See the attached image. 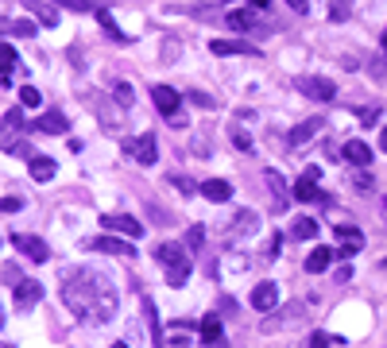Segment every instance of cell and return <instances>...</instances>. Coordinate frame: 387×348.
I'll return each instance as SVG.
<instances>
[{"instance_id":"9","label":"cell","mask_w":387,"mask_h":348,"mask_svg":"<svg viewBox=\"0 0 387 348\" xmlns=\"http://www.w3.org/2000/svg\"><path fill=\"white\" fill-rule=\"evenodd\" d=\"M321 124H326L321 116H310V120H302V124H298V128H291V136H286V143H291V147H302V143L310 140V136H318V132H321Z\"/></svg>"},{"instance_id":"43","label":"cell","mask_w":387,"mask_h":348,"mask_svg":"<svg viewBox=\"0 0 387 348\" xmlns=\"http://www.w3.org/2000/svg\"><path fill=\"white\" fill-rule=\"evenodd\" d=\"M384 50H387V31H384Z\"/></svg>"},{"instance_id":"41","label":"cell","mask_w":387,"mask_h":348,"mask_svg":"<svg viewBox=\"0 0 387 348\" xmlns=\"http://www.w3.org/2000/svg\"><path fill=\"white\" fill-rule=\"evenodd\" d=\"M271 0H252V8H268Z\"/></svg>"},{"instance_id":"38","label":"cell","mask_w":387,"mask_h":348,"mask_svg":"<svg viewBox=\"0 0 387 348\" xmlns=\"http://www.w3.org/2000/svg\"><path fill=\"white\" fill-rule=\"evenodd\" d=\"M310 348H329V337H326V333H314V337H310Z\"/></svg>"},{"instance_id":"40","label":"cell","mask_w":387,"mask_h":348,"mask_svg":"<svg viewBox=\"0 0 387 348\" xmlns=\"http://www.w3.org/2000/svg\"><path fill=\"white\" fill-rule=\"evenodd\" d=\"M379 151H384V155H387V128H384V132H379Z\"/></svg>"},{"instance_id":"27","label":"cell","mask_w":387,"mask_h":348,"mask_svg":"<svg viewBox=\"0 0 387 348\" xmlns=\"http://www.w3.org/2000/svg\"><path fill=\"white\" fill-rule=\"evenodd\" d=\"M268 186H271V194L279 198V209H286V205H283V194H286V186H283V178H279V171H268Z\"/></svg>"},{"instance_id":"29","label":"cell","mask_w":387,"mask_h":348,"mask_svg":"<svg viewBox=\"0 0 387 348\" xmlns=\"http://www.w3.org/2000/svg\"><path fill=\"white\" fill-rule=\"evenodd\" d=\"M186 240H190V248H202V244H205V229H202V224H190Z\"/></svg>"},{"instance_id":"22","label":"cell","mask_w":387,"mask_h":348,"mask_svg":"<svg viewBox=\"0 0 387 348\" xmlns=\"http://www.w3.org/2000/svg\"><path fill=\"white\" fill-rule=\"evenodd\" d=\"M186 279H190V259L167 267V287H186Z\"/></svg>"},{"instance_id":"12","label":"cell","mask_w":387,"mask_h":348,"mask_svg":"<svg viewBox=\"0 0 387 348\" xmlns=\"http://www.w3.org/2000/svg\"><path fill=\"white\" fill-rule=\"evenodd\" d=\"M12 240H16L20 248H24L27 256L35 259V263H43V259H51V248H47V244H43L39 236H27V232H16V236H12Z\"/></svg>"},{"instance_id":"31","label":"cell","mask_w":387,"mask_h":348,"mask_svg":"<svg viewBox=\"0 0 387 348\" xmlns=\"http://www.w3.org/2000/svg\"><path fill=\"white\" fill-rule=\"evenodd\" d=\"M228 136H233V147H240V151H252V140H248V136L240 132V128H233Z\"/></svg>"},{"instance_id":"6","label":"cell","mask_w":387,"mask_h":348,"mask_svg":"<svg viewBox=\"0 0 387 348\" xmlns=\"http://www.w3.org/2000/svg\"><path fill=\"white\" fill-rule=\"evenodd\" d=\"M101 229L124 232V236H143V224L136 221V217H128V213H105L101 217Z\"/></svg>"},{"instance_id":"33","label":"cell","mask_w":387,"mask_h":348,"mask_svg":"<svg viewBox=\"0 0 387 348\" xmlns=\"http://www.w3.org/2000/svg\"><path fill=\"white\" fill-rule=\"evenodd\" d=\"M4 282H12V287H20V282H24V279H20V267L16 263H4Z\"/></svg>"},{"instance_id":"17","label":"cell","mask_w":387,"mask_h":348,"mask_svg":"<svg viewBox=\"0 0 387 348\" xmlns=\"http://www.w3.org/2000/svg\"><path fill=\"white\" fill-rule=\"evenodd\" d=\"M202 194L210 201H228L233 198V186H228L225 178H210V182H202Z\"/></svg>"},{"instance_id":"26","label":"cell","mask_w":387,"mask_h":348,"mask_svg":"<svg viewBox=\"0 0 387 348\" xmlns=\"http://www.w3.org/2000/svg\"><path fill=\"white\" fill-rule=\"evenodd\" d=\"M54 8H66V12H93V0H54Z\"/></svg>"},{"instance_id":"11","label":"cell","mask_w":387,"mask_h":348,"mask_svg":"<svg viewBox=\"0 0 387 348\" xmlns=\"http://www.w3.org/2000/svg\"><path fill=\"white\" fill-rule=\"evenodd\" d=\"M295 198H298V201H329V194H321V190H318V178L306 171L302 178L295 182Z\"/></svg>"},{"instance_id":"2","label":"cell","mask_w":387,"mask_h":348,"mask_svg":"<svg viewBox=\"0 0 387 348\" xmlns=\"http://www.w3.org/2000/svg\"><path fill=\"white\" fill-rule=\"evenodd\" d=\"M85 248L93 252H105V256H120V259H136V244L132 240H120V236H89Z\"/></svg>"},{"instance_id":"25","label":"cell","mask_w":387,"mask_h":348,"mask_svg":"<svg viewBox=\"0 0 387 348\" xmlns=\"http://www.w3.org/2000/svg\"><path fill=\"white\" fill-rule=\"evenodd\" d=\"M256 229H260V217H256V213H240V217H236V232H248V236H252Z\"/></svg>"},{"instance_id":"18","label":"cell","mask_w":387,"mask_h":348,"mask_svg":"<svg viewBox=\"0 0 387 348\" xmlns=\"http://www.w3.org/2000/svg\"><path fill=\"white\" fill-rule=\"evenodd\" d=\"M54 171H59V166H54V159H43V155L31 159V178H35V182H51Z\"/></svg>"},{"instance_id":"10","label":"cell","mask_w":387,"mask_h":348,"mask_svg":"<svg viewBox=\"0 0 387 348\" xmlns=\"http://www.w3.org/2000/svg\"><path fill=\"white\" fill-rule=\"evenodd\" d=\"M152 101H155V108H159V113H167V116H175L178 105H182V97H178L170 85H155V89H152Z\"/></svg>"},{"instance_id":"39","label":"cell","mask_w":387,"mask_h":348,"mask_svg":"<svg viewBox=\"0 0 387 348\" xmlns=\"http://www.w3.org/2000/svg\"><path fill=\"white\" fill-rule=\"evenodd\" d=\"M286 4H291L295 12H310V0H286Z\"/></svg>"},{"instance_id":"35","label":"cell","mask_w":387,"mask_h":348,"mask_svg":"<svg viewBox=\"0 0 387 348\" xmlns=\"http://www.w3.org/2000/svg\"><path fill=\"white\" fill-rule=\"evenodd\" d=\"M0 209H4V213H20L24 201H20V198H4V201H0Z\"/></svg>"},{"instance_id":"4","label":"cell","mask_w":387,"mask_h":348,"mask_svg":"<svg viewBox=\"0 0 387 348\" xmlns=\"http://www.w3.org/2000/svg\"><path fill=\"white\" fill-rule=\"evenodd\" d=\"M124 151L136 159V163H143V166H155V159H159V147H155V136L152 132L140 136L136 143H124Z\"/></svg>"},{"instance_id":"30","label":"cell","mask_w":387,"mask_h":348,"mask_svg":"<svg viewBox=\"0 0 387 348\" xmlns=\"http://www.w3.org/2000/svg\"><path fill=\"white\" fill-rule=\"evenodd\" d=\"M337 236H341L345 244H360V229H353V224H345V229L337 224Z\"/></svg>"},{"instance_id":"20","label":"cell","mask_w":387,"mask_h":348,"mask_svg":"<svg viewBox=\"0 0 387 348\" xmlns=\"http://www.w3.org/2000/svg\"><path fill=\"white\" fill-rule=\"evenodd\" d=\"M291 236H295V240H310V236H318V221H314V217H295Z\"/></svg>"},{"instance_id":"36","label":"cell","mask_w":387,"mask_h":348,"mask_svg":"<svg viewBox=\"0 0 387 348\" xmlns=\"http://www.w3.org/2000/svg\"><path fill=\"white\" fill-rule=\"evenodd\" d=\"M8 35H35V24H8Z\"/></svg>"},{"instance_id":"8","label":"cell","mask_w":387,"mask_h":348,"mask_svg":"<svg viewBox=\"0 0 387 348\" xmlns=\"http://www.w3.org/2000/svg\"><path fill=\"white\" fill-rule=\"evenodd\" d=\"M225 24L233 27V31H256V27H260V12L256 8H233L225 16Z\"/></svg>"},{"instance_id":"16","label":"cell","mask_w":387,"mask_h":348,"mask_svg":"<svg viewBox=\"0 0 387 348\" xmlns=\"http://www.w3.org/2000/svg\"><path fill=\"white\" fill-rule=\"evenodd\" d=\"M210 50H213L217 58H228V55H248L252 47H248V43H236V39H213Z\"/></svg>"},{"instance_id":"13","label":"cell","mask_w":387,"mask_h":348,"mask_svg":"<svg viewBox=\"0 0 387 348\" xmlns=\"http://www.w3.org/2000/svg\"><path fill=\"white\" fill-rule=\"evenodd\" d=\"M43 298V287L35 279H24L16 287V310H27V306H35V302Z\"/></svg>"},{"instance_id":"3","label":"cell","mask_w":387,"mask_h":348,"mask_svg":"<svg viewBox=\"0 0 387 348\" xmlns=\"http://www.w3.org/2000/svg\"><path fill=\"white\" fill-rule=\"evenodd\" d=\"M306 314H310V306H302V302H295V306L279 310L275 317H268V321L260 325V333H279V329H283V325H302V321H306Z\"/></svg>"},{"instance_id":"45","label":"cell","mask_w":387,"mask_h":348,"mask_svg":"<svg viewBox=\"0 0 387 348\" xmlns=\"http://www.w3.org/2000/svg\"><path fill=\"white\" fill-rule=\"evenodd\" d=\"M4 348H12V345H4Z\"/></svg>"},{"instance_id":"23","label":"cell","mask_w":387,"mask_h":348,"mask_svg":"<svg viewBox=\"0 0 387 348\" xmlns=\"http://www.w3.org/2000/svg\"><path fill=\"white\" fill-rule=\"evenodd\" d=\"M27 8H31L35 16H39L43 24H47V27H54V24H59V16H54V8H47V4H39V0H27Z\"/></svg>"},{"instance_id":"37","label":"cell","mask_w":387,"mask_h":348,"mask_svg":"<svg viewBox=\"0 0 387 348\" xmlns=\"http://www.w3.org/2000/svg\"><path fill=\"white\" fill-rule=\"evenodd\" d=\"M376 120H379V108H364L360 113V124H376Z\"/></svg>"},{"instance_id":"24","label":"cell","mask_w":387,"mask_h":348,"mask_svg":"<svg viewBox=\"0 0 387 348\" xmlns=\"http://www.w3.org/2000/svg\"><path fill=\"white\" fill-rule=\"evenodd\" d=\"M202 337H205V340H217V337H221V317H217V314H210V317L202 321Z\"/></svg>"},{"instance_id":"28","label":"cell","mask_w":387,"mask_h":348,"mask_svg":"<svg viewBox=\"0 0 387 348\" xmlns=\"http://www.w3.org/2000/svg\"><path fill=\"white\" fill-rule=\"evenodd\" d=\"M20 101H24L27 108H39V89H35V85H24V89H20Z\"/></svg>"},{"instance_id":"1","label":"cell","mask_w":387,"mask_h":348,"mask_svg":"<svg viewBox=\"0 0 387 348\" xmlns=\"http://www.w3.org/2000/svg\"><path fill=\"white\" fill-rule=\"evenodd\" d=\"M62 302H66L70 314L82 317V321L105 325V321H112V314H117L120 294L109 282V275L82 267V271H70L66 279H62Z\"/></svg>"},{"instance_id":"44","label":"cell","mask_w":387,"mask_h":348,"mask_svg":"<svg viewBox=\"0 0 387 348\" xmlns=\"http://www.w3.org/2000/svg\"><path fill=\"white\" fill-rule=\"evenodd\" d=\"M112 348H128V345H112Z\"/></svg>"},{"instance_id":"21","label":"cell","mask_w":387,"mask_h":348,"mask_svg":"<svg viewBox=\"0 0 387 348\" xmlns=\"http://www.w3.org/2000/svg\"><path fill=\"white\" fill-rule=\"evenodd\" d=\"M155 256L170 267V263H182V259H186V248H182V244H159V248H155Z\"/></svg>"},{"instance_id":"42","label":"cell","mask_w":387,"mask_h":348,"mask_svg":"<svg viewBox=\"0 0 387 348\" xmlns=\"http://www.w3.org/2000/svg\"><path fill=\"white\" fill-rule=\"evenodd\" d=\"M210 348H228V345H225V340L217 337V340H210Z\"/></svg>"},{"instance_id":"34","label":"cell","mask_w":387,"mask_h":348,"mask_svg":"<svg viewBox=\"0 0 387 348\" xmlns=\"http://www.w3.org/2000/svg\"><path fill=\"white\" fill-rule=\"evenodd\" d=\"M170 182H175L178 190H182V194H194V190H198V186H194L190 178H182V174H175V178H170Z\"/></svg>"},{"instance_id":"14","label":"cell","mask_w":387,"mask_h":348,"mask_svg":"<svg viewBox=\"0 0 387 348\" xmlns=\"http://www.w3.org/2000/svg\"><path fill=\"white\" fill-rule=\"evenodd\" d=\"M66 128H70V120L62 113H47V116L35 120V132H47V136H62Z\"/></svg>"},{"instance_id":"15","label":"cell","mask_w":387,"mask_h":348,"mask_svg":"<svg viewBox=\"0 0 387 348\" xmlns=\"http://www.w3.org/2000/svg\"><path fill=\"white\" fill-rule=\"evenodd\" d=\"M333 256H337V252L326 248V244H321V248H314L310 256H306V271H310V275H321L329 263H333Z\"/></svg>"},{"instance_id":"19","label":"cell","mask_w":387,"mask_h":348,"mask_svg":"<svg viewBox=\"0 0 387 348\" xmlns=\"http://www.w3.org/2000/svg\"><path fill=\"white\" fill-rule=\"evenodd\" d=\"M345 159H349V163H356V166H368L372 163V147H368V143H360V140H353V143H345Z\"/></svg>"},{"instance_id":"5","label":"cell","mask_w":387,"mask_h":348,"mask_svg":"<svg viewBox=\"0 0 387 348\" xmlns=\"http://www.w3.org/2000/svg\"><path fill=\"white\" fill-rule=\"evenodd\" d=\"M279 298H283V294H279V282H260V287L248 294V302H252L256 310H263V314H271V310L279 306Z\"/></svg>"},{"instance_id":"7","label":"cell","mask_w":387,"mask_h":348,"mask_svg":"<svg viewBox=\"0 0 387 348\" xmlns=\"http://www.w3.org/2000/svg\"><path fill=\"white\" fill-rule=\"evenodd\" d=\"M298 93L302 97H310V101H333V82H326V78H302L298 82Z\"/></svg>"},{"instance_id":"32","label":"cell","mask_w":387,"mask_h":348,"mask_svg":"<svg viewBox=\"0 0 387 348\" xmlns=\"http://www.w3.org/2000/svg\"><path fill=\"white\" fill-rule=\"evenodd\" d=\"M117 101H120L124 108L132 105V85H128V82H120V85H117Z\"/></svg>"}]
</instances>
